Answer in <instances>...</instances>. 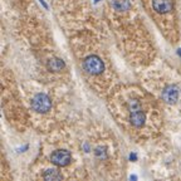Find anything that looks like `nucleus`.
Instances as JSON below:
<instances>
[{"mask_svg":"<svg viewBox=\"0 0 181 181\" xmlns=\"http://www.w3.org/2000/svg\"><path fill=\"white\" fill-rule=\"evenodd\" d=\"M48 68L50 71H54V72H59V71H62L63 68H64V63L62 62L60 59H50L49 62H48Z\"/></svg>","mask_w":181,"mask_h":181,"instance_id":"8","label":"nucleus"},{"mask_svg":"<svg viewBox=\"0 0 181 181\" xmlns=\"http://www.w3.org/2000/svg\"><path fill=\"white\" fill-rule=\"evenodd\" d=\"M71 153L67 150H57L50 155V161L57 166H67L71 162Z\"/></svg>","mask_w":181,"mask_h":181,"instance_id":"3","label":"nucleus"},{"mask_svg":"<svg viewBox=\"0 0 181 181\" xmlns=\"http://www.w3.org/2000/svg\"><path fill=\"white\" fill-rule=\"evenodd\" d=\"M43 177L45 180H60L62 179V175H59L57 170H48V171H45V174L43 175Z\"/></svg>","mask_w":181,"mask_h":181,"instance_id":"9","label":"nucleus"},{"mask_svg":"<svg viewBox=\"0 0 181 181\" xmlns=\"http://www.w3.org/2000/svg\"><path fill=\"white\" fill-rule=\"evenodd\" d=\"M152 9L161 15L169 14L172 10V2L171 0H152Z\"/></svg>","mask_w":181,"mask_h":181,"instance_id":"4","label":"nucleus"},{"mask_svg":"<svg viewBox=\"0 0 181 181\" xmlns=\"http://www.w3.org/2000/svg\"><path fill=\"white\" fill-rule=\"evenodd\" d=\"M130 121L135 127H137V128L142 127L145 123V113L142 112V108L131 111L130 112Z\"/></svg>","mask_w":181,"mask_h":181,"instance_id":"6","label":"nucleus"},{"mask_svg":"<svg viewBox=\"0 0 181 181\" xmlns=\"http://www.w3.org/2000/svg\"><path fill=\"white\" fill-rule=\"evenodd\" d=\"M162 99L166 103H175L179 99V89L175 85H167L162 91Z\"/></svg>","mask_w":181,"mask_h":181,"instance_id":"5","label":"nucleus"},{"mask_svg":"<svg viewBox=\"0 0 181 181\" xmlns=\"http://www.w3.org/2000/svg\"><path fill=\"white\" fill-rule=\"evenodd\" d=\"M83 67L91 74H99L103 72V68H105L102 59L97 55H89L85 58L83 62Z\"/></svg>","mask_w":181,"mask_h":181,"instance_id":"2","label":"nucleus"},{"mask_svg":"<svg viewBox=\"0 0 181 181\" xmlns=\"http://www.w3.org/2000/svg\"><path fill=\"white\" fill-rule=\"evenodd\" d=\"M111 5L117 12H126L131 8L130 0H112Z\"/></svg>","mask_w":181,"mask_h":181,"instance_id":"7","label":"nucleus"},{"mask_svg":"<svg viewBox=\"0 0 181 181\" xmlns=\"http://www.w3.org/2000/svg\"><path fill=\"white\" fill-rule=\"evenodd\" d=\"M32 108L38 113H45L52 108V101L47 94L39 93L32 99Z\"/></svg>","mask_w":181,"mask_h":181,"instance_id":"1","label":"nucleus"}]
</instances>
